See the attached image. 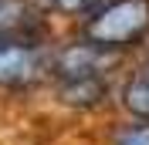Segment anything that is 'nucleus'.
Returning <instances> with one entry per match:
<instances>
[{
    "mask_svg": "<svg viewBox=\"0 0 149 145\" xmlns=\"http://www.w3.org/2000/svg\"><path fill=\"white\" fill-rule=\"evenodd\" d=\"M115 145H149V118H139L136 125H125L115 135Z\"/></svg>",
    "mask_w": 149,
    "mask_h": 145,
    "instance_id": "6",
    "label": "nucleus"
},
{
    "mask_svg": "<svg viewBox=\"0 0 149 145\" xmlns=\"http://www.w3.org/2000/svg\"><path fill=\"white\" fill-rule=\"evenodd\" d=\"M146 78H149V74H146Z\"/></svg>",
    "mask_w": 149,
    "mask_h": 145,
    "instance_id": "8",
    "label": "nucleus"
},
{
    "mask_svg": "<svg viewBox=\"0 0 149 145\" xmlns=\"http://www.w3.org/2000/svg\"><path fill=\"white\" fill-rule=\"evenodd\" d=\"M149 34V0H109L85 24V41L105 47V51H122L136 47Z\"/></svg>",
    "mask_w": 149,
    "mask_h": 145,
    "instance_id": "1",
    "label": "nucleus"
},
{
    "mask_svg": "<svg viewBox=\"0 0 149 145\" xmlns=\"http://www.w3.org/2000/svg\"><path fill=\"white\" fill-rule=\"evenodd\" d=\"M47 71V54L24 34H0V88H31Z\"/></svg>",
    "mask_w": 149,
    "mask_h": 145,
    "instance_id": "2",
    "label": "nucleus"
},
{
    "mask_svg": "<svg viewBox=\"0 0 149 145\" xmlns=\"http://www.w3.org/2000/svg\"><path fill=\"white\" fill-rule=\"evenodd\" d=\"M58 95L65 105L74 108H95L98 101L109 95V81L102 78H78V81H58Z\"/></svg>",
    "mask_w": 149,
    "mask_h": 145,
    "instance_id": "4",
    "label": "nucleus"
},
{
    "mask_svg": "<svg viewBox=\"0 0 149 145\" xmlns=\"http://www.w3.org/2000/svg\"><path fill=\"white\" fill-rule=\"evenodd\" d=\"M112 51L92 44V41H81V44H68L65 51L54 54V78L58 81H78V78H102L105 68L112 61Z\"/></svg>",
    "mask_w": 149,
    "mask_h": 145,
    "instance_id": "3",
    "label": "nucleus"
},
{
    "mask_svg": "<svg viewBox=\"0 0 149 145\" xmlns=\"http://www.w3.org/2000/svg\"><path fill=\"white\" fill-rule=\"evenodd\" d=\"M98 0H47V7H54L58 14H85L92 10Z\"/></svg>",
    "mask_w": 149,
    "mask_h": 145,
    "instance_id": "7",
    "label": "nucleus"
},
{
    "mask_svg": "<svg viewBox=\"0 0 149 145\" xmlns=\"http://www.w3.org/2000/svg\"><path fill=\"white\" fill-rule=\"evenodd\" d=\"M122 105L136 118H149V78H136L122 91Z\"/></svg>",
    "mask_w": 149,
    "mask_h": 145,
    "instance_id": "5",
    "label": "nucleus"
}]
</instances>
